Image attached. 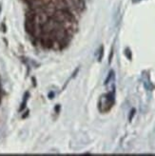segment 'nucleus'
<instances>
[{
  "instance_id": "f03ea898",
  "label": "nucleus",
  "mask_w": 155,
  "mask_h": 156,
  "mask_svg": "<svg viewBox=\"0 0 155 156\" xmlns=\"http://www.w3.org/2000/svg\"><path fill=\"white\" fill-rule=\"evenodd\" d=\"M99 53H100V55L98 56V61H101L102 57H103V53H104V48H103V46L100 48V51H99Z\"/></svg>"
},
{
  "instance_id": "7ed1b4c3",
  "label": "nucleus",
  "mask_w": 155,
  "mask_h": 156,
  "mask_svg": "<svg viewBox=\"0 0 155 156\" xmlns=\"http://www.w3.org/2000/svg\"><path fill=\"white\" fill-rule=\"evenodd\" d=\"M134 112H135V110H134V109L131 110V112H130V121L131 119H132V116L134 115Z\"/></svg>"
},
{
  "instance_id": "20e7f679",
  "label": "nucleus",
  "mask_w": 155,
  "mask_h": 156,
  "mask_svg": "<svg viewBox=\"0 0 155 156\" xmlns=\"http://www.w3.org/2000/svg\"><path fill=\"white\" fill-rule=\"evenodd\" d=\"M53 95H54L53 92H51V93L49 94V98H52V97H53Z\"/></svg>"
},
{
  "instance_id": "f257e3e1",
  "label": "nucleus",
  "mask_w": 155,
  "mask_h": 156,
  "mask_svg": "<svg viewBox=\"0 0 155 156\" xmlns=\"http://www.w3.org/2000/svg\"><path fill=\"white\" fill-rule=\"evenodd\" d=\"M28 96H29V93H28V92H26V93H25V95H24V99H23V103H22V105H21L20 110H23V109H24L25 107H26V102H27Z\"/></svg>"
}]
</instances>
